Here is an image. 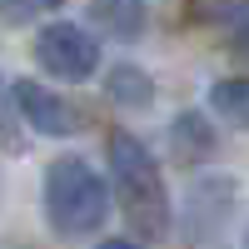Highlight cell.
<instances>
[{"label":"cell","mask_w":249,"mask_h":249,"mask_svg":"<svg viewBox=\"0 0 249 249\" xmlns=\"http://www.w3.org/2000/svg\"><path fill=\"white\" fill-rule=\"evenodd\" d=\"M105 164H110V190L120 199L124 224L140 239H164L170 224H175V204H170V190H164V175H160L155 155L130 130H115L105 140Z\"/></svg>","instance_id":"1"},{"label":"cell","mask_w":249,"mask_h":249,"mask_svg":"<svg viewBox=\"0 0 249 249\" xmlns=\"http://www.w3.org/2000/svg\"><path fill=\"white\" fill-rule=\"evenodd\" d=\"M210 110L224 124H234V130H249V80L244 75L214 80V85H210Z\"/></svg>","instance_id":"9"},{"label":"cell","mask_w":249,"mask_h":249,"mask_svg":"<svg viewBox=\"0 0 249 249\" xmlns=\"http://www.w3.org/2000/svg\"><path fill=\"white\" fill-rule=\"evenodd\" d=\"M195 20L224 35V45L249 55V0H195Z\"/></svg>","instance_id":"6"},{"label":"cell","mask_w":249,"mask_h":249,"mask_svg":"<svg viewBox=\"0 0 249 249\" xmlns=\"http://www.w3.org/2000/svg\"><path fill=\"white\" fill-rule=\"evenodd\" d=\"M110 219V184L80 155H60L45 170V224L60 239H85Z\"/></svg>","instance_id":"2"},{"label":"cell","mask_w":249,"mask_h":249,"mask_svg":"<svg viewBox=\"0 0 249 249\" xmlns=\"http://www.w3.org/2000/svg\"><path fill=\"white\" fill-rule=\"evenodd\" d=\"M65 0H0V20L5 25H35V20L55 15Z\"/></svg>","instance_id":"11"},{"label":"cell","mask_w":249,"mask_h":249,"mask_svg":"<svg viewBox=\"0 0 249 249\" xmlns=\"http://www.w3.org/2000/svg\"><path fill=\"white\" fill-rule=\"evenodd\" d=\"M95 249H144V244L140 239H100Z\"/></svg>","instance_id":"13"},{"label":"cell","mask_w":249,"mask_h":249,"mask_svg":"<svg viewBox=\"0 0 249 249\" xmlns=\"http://www.w3.org/2000/svg\"><path fill=\"white\" fill-rule=\"evenodd\" d=\"M239 210V179L234 175H219V170H204L190 179V190H184V210H179V234L184 244H214L224 230H230V219Z\"/></svg>","instance_id":"3"},{"label":"cell","mask_w":249,"mask_h":249,"mask_svg":"<svg viewBox=\"0 0 249 249\" xmlns=\"http://www.w3.org/2000/svg\"><path fill=\"white\" fill-rule=\"evenodd\" d=\"M10 100H15V115L25 130L35 135H50V140H70L85 130V115H80L65 95H55L50 85H40V80H15L10 85Z\"/></svg>","instance_id":"5"},{"label":"cell","mask_w":249,"mask_h":249,"mask_svg":"<svg viewBox=\"0 0 249 249\" xmlns=\"http://www.w3.org/2000/svg\"><path fill=\"white\" fill-rule=\"evenodd\" d=\"M244 249H249V234H244Z\"/></svg>","instance_id":"14"},{"label":"cell","mask_w":249,"mask_h":249,"mask_svg":"<svg viewBox=\"0 0 249 249\" xmlns=\"http://www.w3.org/2000/svg\"><path fill=\"white\" fill-rule=\"evenodd\" d=\"M90 20L115 40H140L150 10H144V0H90Z\"/></svg>","instance_id":"8"},{"label":"cell","mask_w":249,"mask_h":249,"mask_svg":"<svg viewBox=\"0 0 249 249\" xmlns=\"http://www.w3.org/2000/svg\"><path fill=\"white\" fill-rule=\"evenodd\" d=\"M105 95L115 105H150L155 100V80L144 70H135V65H115L110 80H105Z\"/></svg>","instance_id":"10"},{"label":"cell","mask_w":249,"mask_h":249,"mask_svg":"<svg viewBox=\"0 0 249 249\" xmlns=\"http://www.w3.org/2000/svg\"><path fill=\"white\" fill-rule=\"evenodd\" d=\"M20 115H15V100H10V85L0 80V144H5L10 155H20Z\"/></svg>","instance_id":"12"},{"label":"cell","mask_w":249,"mask_h":249,"mask_svg":"<svg viewBox=\"0 0 249 249\" xmlns=\"http://www.w3.org/2000/svg\"><path fill=\"white\" fill-rule=\"evenodd\" d=\"M170 155L184 160V164H199L214 155V124L204 120L199 110H179L170 120Z\"/></svg>","instance_id":"7"},{"label":"cell","mask_w":249,"mask_h":249,"mask_svg":"<svg viewBox=\"0 0 249 249\" xmlns=\"http://www.w3.org/2000/svg\"><path fill=\"white\" fill-rule=\"evenodd\" d=\"M35 60L65 85H85L100 70V40L85 25H75V20H50L35 35Z\"/></svg>","instance_id":"4"}]
</instances>
